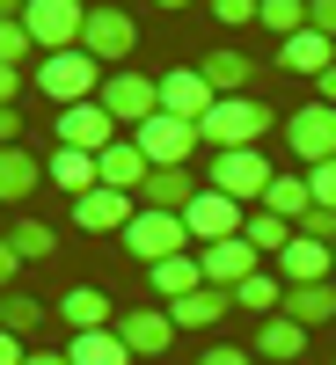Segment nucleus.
Here are the masks:
<instances>
[{"label": "nucleus", "instance_id": "58836bf2", "mask_svg": "<svg viewBox=\"0 0 336 365\" xmlns=\"http://www.w3.org/2000/svg\"><path fill=\"white\" fill-rule=\"evenodd\" d=\"M300 234H307V241H329V249H336V212H307V220H300Z\"/></svg>", "mask_w": 336, "mask_h": 365}, {"label": "nucleus", "instance_id": "a19ab883", "mask_svg": "<svg viewBox=\"0 0 336 365\" xmlns=\"http://www.w3.org/2000/svg\"><path fill=\"white\" fill-rule=\"evenodd\" d=\"M15 270H22V256H15V241L0 234V292H15Z\"/></svg>", "mask_w": 336, "mask_h": 365}, {"label": "nucleus", "instance_id": "f257e3e1", "mask_svg": "<svg viewBox=\"0 0 336 365\" xmlns=\"http://www.w3.org/2000/svg\"><path fill=\"white\" fill-rule=\"evenodd\" d=\"M278 117H270V103L263 96H220L205 110V125H198V139H205V154H234V146H256Z\"/></svg>", "mask_w": 336, "mask_h": 365}, {"label": "nucleus", "instance_id": "cd10ccee", "mask_svg": "<svg viewBox=\"0 0 336 365\" xmlns=\"http://www.w3.org/2000/svg\"><path fill=\"white\" fill-rule=\"evenodd\" d=\"M263 212H278V220L300 234V220L315 212V190H307V175H278V182L263 190Z\"/></svg>", "mask_w": 336, "mask_h": 365}, {"label": "nucleus", "instance_id": "2eb2a0df", "mask_svg": "<svg viewBox=\"0 0 336 365\" xmlns=\"http://www.w3.org/2000/svg\"><path fill=\"white\" fill-rule=\"evenodd\" d=\"M96 175H103V190L139 197V190H146V175H154V161H146V154H139V139L125 132L117 146H103V154H96Z\"/></svg>", "mask_w": 336, "mask_h": 365}, {"label": "nucleus", "instance_id": "72a5a7b5", "mask_svg": "<svg viewBox=\"0 0 336 365\" xmlns=\"http://www.w3.org/2000/svg\"><path fill=\"white\" fill-rule=\"evenodd\" d=\"M256 29H278V37H300V29H307V0H263V8H256Z\"/></svg>", "mask_w": 336, "mask_h": 365}, {"label": "nucleus", "instance_id": "39448f33", "mask_svg": "<svg viewBox=\"0 0 336 365\" xmlns=\"http://www.w3.org/2000/svg\"><path fill=\"white\" fill-rule=\"evenodd\" d=\"M125 132H139L146 117H161V81L154 73H139V66H117V73H103V96H96Z\"/></svg>", "mask_w": 336, "mask_h": 365}, {"label": "nucleus", "instance_id": "6e6552de", "mask_svg": "<svg viewBox=\"0 0 336 365\" xmlns=\"http://www.w3.org/2000/svg\"><path fill=\"white\" fill-rule=\"evenodd\" d=\"M51 139H58V146H73V154H103V146L125 139V125H117L103 103H66V110L51 117Z\"/></svg>", "mask_w": 336, "mask_h": 365}, {"label": "nucleus", "instance_id": "c9c22d12", "mask_svg": "<svg viewBox=\"0 0 336 365\" xmlns=\"http://www.w3.org/2000/svg\"><path fill=\"white\" fill-rule=\"evenodd\" d=\"M300 175H307L315 205H322V212H336V161H322V168H300Z\"/></svg>", "mask_w": 336, "mask_h": 365}, {"label": "nucleus", "instance_id": "7c9ffc66", "mask_svg": "<svg viewBox=\"0 0 336 365\" xmlns=\"http://www.w3.org/2000/svg\"><path fill=\"white\" fill-rule=\"evenodd\" d=\"M241 234H249V249H256V256H263V263H278V256H285V249H292V227H285V220H278V212H263V205H256V212H249V227H241Z\"/></svg>", "mask_w": 336, "mask_h": 365}, {"label": "nucleus", "instance_id": "6ab92c4d", "mask_svg": "<svg viewBox=\"0 0 336 365\" xmlns=\"http://www.w3.org/2000/svg\"><path fill=\"white\" fill-rule=\"evenodd\" d=\"M278 66H285V73L322 81V73L336 66V37H322V29H300V37H285V44H278Z\"/></svg>", "mask_w": 336, "mask_h": 365}, {"label": "nucleus", "instance_id": "c85d7f7f", "mask_svg": "<svg viewBox=\"0 0 336 365\" xmlns=\"http://www.w3.org/2000/svg\"><path fill=\"white\" fill-rule=\"evenodd\" d=\"M66 358H73V365H132V351H125L117 329H81V336L66 344Z\"/></svg>", "mask_w": 336, "mask_h": 365}, {"label": "nucleus", "instance_id": "c756f323", "mask_svg": "<svg viewBox=\"0 0 336 365\" xmlns=\"http://www.w3.org/2000/svg\"><path fill=\"white\" fill-rule=\"evenodd\" d=\"M234 307H241V314H256V322H263V314H278V307H285V278H278V270H256V278H241V285H234Z\"/></svg>", "mask_w": 336, "mask_h": 365}, {"label": "nucleus", "instance_id": "aec40b11", "mask_svg": "<svg viewBox=\"0 0 336 365\" xmlns=\"http://www.w3.org/2000/svg\"><path fill=\"white\" fill-rule=\"evenodd\" d=\"M198 73L212 81V96H249V88H256V58L234 51V44H220V51H205Z\"/></svg>", "mask_w": 336, "mask_h": 365}, {"label": "nucleus", "instance_id": "de8ad7c7", "mask_svg": "<svg viewBox=\"0 0 336 365\" xmlns=\"http://www.w3.org/2000/svg\"><path fill=\"white\" fill-rule=\"evenodd\" d=\"M154 8H168V15H175V8H190V0H154Z\"/></svg>", "mask_w": 336, "mask_h": 365}, {"label": "nucleus", "instance_id": "9b49d317", "mask_svg": "<svg viewBox=\"0 0 336 365\" xmlns=\"http://www.w3.org/2000/svg\"><path fill=\"white\" fill-rule=\"evenodd\" d=\"M183 227H190L198 249H212V241H234L241 227H249V205H234L227 190H198L190 212H183Z\"/></svg>", "mask_w": 336, "mask_h": 365}, {"label": "nucleus", "instance_id": "1a4fd4ad", "mask_svg": "<svg viewBox=\"0 0 336 365\" xmlns=\"http://www.w3.org/2000/svg\"><path fill=\"white\" fill-rule=\"evenodd\" d=\"M285 146L300 154V168L336 161V110H329V103H300V110L285 117Z\"/></svg>", "mask_w": 336, "mask_h": 365}, {"label": "nucleus", "instance_id": "473e14b6", "mask_svg": "<svg viewBox=\"0 0 336 365\" xmlns=\"http://www.w3.org/2000/svg\"><path fill=\"white\" fill-rule=\"evenodd\" d=\"M0 329H15V336L44 329V299H29V292H0Z\"/></svg>", "mask_w": 336, "mask_h": 365}, {"label": "nucleus", "instance_id": "ddd939ff", "mask_svg": "<svg viewBox=\"0 0 336 365\" xmlns=\"http://www.w3.org/2000/svg\"><path fill=\"white\" fill-rule=\"evenodd\" d=\"M132 212H139V197H125V190H88V197H73V227L81 234H125L132 227Z\"/></svg>", "mask_w": 336, "mask_h": 365}, {"label": "nucleus", "instance_id": "09e8293b", "mask_svg": "<svg viewBox=\"0 0 336 365\" xmlns=\"http://www.w3.org/2000/svg\"><path fill=\"white\" fill-rule=\"evenodd\" d=\"M88 8H110V0H88Z\"/></svg>", "mask_w": 336, "mask_h": 365}, {"label": "nucleus", "instance_id": "a211bd4d", "mask_svg": "<svg viewBox=\"0 0 336 365\" xmlns=\"http://www.w3.org/2000/svg\"><path fill=\"white\" fill-rule=\"evenodd\" d=\"M307 336H315V329H300L292 314H263L249 329V351L270 358V365H292V358H307Z\"/></svg>", "mask_w": 336, "mask_h": 365}, {"label": "nucleus", "instance_id": "bb28decb", "mask_svg": "<svg viewBox=\"0 0 336 365\" xmlns=\"http://www.w3.org/2000/svg\"><path fill=\"white\" fill-rule=\"evenodd\" d=\"M58 322H66L73 336H81V329H110V322H117V307H110L96 285H73L66 299H58Z\"/></svg>", "mask_w": 336, "mask_h": 365}, {"label": "nucleus", "instance_id": "9d476101", "mask_svg": "<svg viewBox=\"0 0 336 365\" xmlns=\"http://www.w3.org/2000/svg\"><path fill=\"white\" fill-rule=\"evenodd\" d=\"M132 139H139V154L154 161V168H190V154L205 146V139H198V125H183V117H168V110H161V117H146Z\"/></svg>", "mask_w": 336, "mask_h": 365}, {"label": "nucleus", "instance_id": "e433bc0d", "mask_svg": "<svg viewBox=\"0 0 336 365\" xmlns=\"http://www.w3.org/2000/svg\"><path fill=\"white\" fill-rule=\"evenodd\" d=\"M198 365H256V351H241V344H205Z\"/></svg>", "mask_w": 336, "mask_h": 365}, {"label": "nucleus", "instance_id": "dca6fc26", "mask_svg": "<svg viewBox=\"0 0 336 365\" xmlns=\"http://www.w3.org/2000/svg\"><path fill=\"white\" fill-rule=\"evenodd\" d=\"M220 103L212 96V81L198 73V66H175V73H161V110L168 117H183V125H205V110Z\"/></svg>", "mask_w": 336, "mask_h": 365}, {"label": "nucleus", "instance_id": "79ce46f5", "mask_svg": "<svg viewBox=\"0 0 336 365\" xmlns=\"http://www.w3.org/2000/svg\"><path fill=\"white\" fill-rule=\"evenodd\" d=\"M15 96H22V73H15V66H0V110H15Z\"/></svg>", "mask_w": 336, "mask_h": 365}, {"label": "nucleus", "instance_id": "a878e982", "mask_svg": "<svg viewBox=\"0 0 336 365\" xmlns=\"http://www.w3.org/2000/svg\"><path fill=\"white\" fill-rule=\"evenodd\" d=\"M278 314H292L300 329H329L336 322V285H285V307Z\"/></svg>", "mask_w": 336, "mask_h": 365}, {"label": "nucleus", "instance_id": "7ed1b4c3", "mask_svg": "<svg viewBox=\"0 0 336 365\" xmlns=\"http://www.w3.org/2000/svg\"><path fill=\"white\" fill-rule=\"evenodd\" d=\"M37 88H44L58 110H66V103H96V96H103V66H96L81 44H73V51H51V58H37Z\"/></svg>", "mask_w": 336, "mask_h": 365}, {"label": "nucleus", "instance_id": "423d86ee", "mask_svg": "<svg viewBox=\"0 0 336 365\" xmlns=\"http://www.w3.org/2000/svg\"><path fill=\"white\" fill-rule=\"evenodd\" d=\"M132 44H139V22H132L125 8H117V0H110V8H88V29H81V51L96 58L103 73L132 66Z\"/></svg>", "mask_w": 336, "mask_h": 365}, {"label": "nucleus", "instance_id": "4468645a", "mask_svg": "<svg viewBox=\"0 0 336 365\" xmlns=\"http://www.w3.org/2000/svg\"><path fill=\"white\" fill-rule=\"evenodd\" d=\"M285 285H336V249L329 241H307V234H292V249L270 263Z\"/></svg>", "mask_w": 336, "mask_h": 365}, {"label": "nucleus", "instance_id": "f03ea898", "mask_svg": "<svg viewBox=\"0 0 336 365\" xmlns=\"http://www.w3.org/2000/svg\"><path fill=\"white\" fill-rule=\"evenodd\" d=\"M278 182V168H270V154H256V146H234V154H212V175H205V190H227L234 205H263V190Z\"/></svg>", "mask_w": 336, "mask_h": 365}, {"label": "nucleus", "instance_id": "0eeeda50", "mask_svg": "<svg viewBox=\"0 0 336 365\" xmlns=\"http://www.w3.org/2000/svg\"><path fill=\"white\" fill-rule=\"evenodd\" d=\"M22 29L37 37V51H73L81 44V29H88V0H29L22 8Z\"/></svg>", "mask_w": 336, "mask_h": 365}, {"label": "nucleus", "instance_id": "ea45409f", "mask_svg": "<svg viewBox=\"0 0 336 365\" xmlns=\"http://www.w3.org/2000/svg\"><path fill=\"white\" fill-rule=\"evenodd\" d=\"M307 29H322V37H336V0H307Z\"/></svg>", "mask_w": 336, "mask_h": 365}, {"label": "nucleus", "instance_id": "4be33fe9", "mask_svg": "<svg viewBox=\"0 0 336 365\" xmlns=\"http://www.w3.org/2000/svg\"><path fill=\"white\" fill-rule=\"evenodd\" d=\"M146 285L161 292V307H175V299H190V292L205 285V263L183 249V256H168V263H154V270H146Z\"/></svg>", "mask_w": 336, "mask_h": 365}, {"label": "nucleus", "instance_id": "37998d69", "mask_svg": "<svg viewBox=\"0 0 336 365\" xmlns=\"http://www.w3.org/2000/svg\"><path fill=\"white\" fill-rule=\"evenodd\" d=\"M0 146H22V110H0Z\"/></svg>", "mask_w": 336, "mask_h": 365}, {"label": "nucleus", "instance_id": "f3484780", "mask_svg": "<svg viewBox=\"0 0 336 365\" xmlns=\"http://www.w3.org/2000/svg\"><path fill=\"white\" fill-rule=\"evenodd\" d=\"M110 329L125 336V351H132V358H161V351L175 344V322H168V307H132V314H117Z\"/></svg>", "mask_w": 336, "mask_h": 365}, {"label": "nucleus", "instance_id": "412c9836", "mask_svg": "<svg viewBox=\"0 0 336 365\" xmlns=\"http://www.w3.org/2000/svg\"><path fill=\"white\" fill-rule=\"evenodd\" d=\"M44 182H58V190H66V197H88V190H96V154H73V146H51V154H44Z\"/></svg>", "mask_w": 336, "mask_h": 365}, {"label": "nucleus", "instance_id": "2f4dec72", "mask_svg": "<svg viewBox=\"0 0 336 365\" xmlns=\"http://www.w3.org/2000/svg\"><path fill=\"white\" fill-rule=\"evenodd\" d=\"M8 241H15V256H22V263H44V256L58 249V234H51V227L37 220V212H15V227H8Z\"/></svg>", "mask_w": 336, "mask_h": 365}, {"label": "nucleus", "instance_id": "4c0bfd02", "mask_svg": "<svg viewBox=\"0 0 336 365\" xmlns=\"http://www.w3.org/2000/svg\"><path fill=\"white\" fill-rule=\"evenodd\" d=\"M256 8H263V0H212V15H220L227 29H241V22H256Z\"/></svg>", "mask_w": 336, "mask_h": 365}, {"label": "nucleus", "instance_id": "c03bdc74", "mask_svg": "<svg viewBox=\"0 0 336 365\" xmlns=\"http://www.w3.org/2000/svg\"><path fill=\"white\" fill-rule=\"evenodd\" d=\"M29 351H22V336H15V329H0V365H22Z\"/></svg>", "mask_w": 336, "mask_h": 365}, {"label": "nucleus", "instance_id": "20e7f679", "mask_svg": "<svg viewBox=\"0 0 336 365\" xmlns=\"http://www.w3.org/2000/svg\"><path fill=\"white\" fill-rule=\"evenodd\" d=\"M117 241H125V256H132V263L154 270V263H168V256L190 249V227H183V212H132V227L117 234Z\"/></svg>", "mask_w": 336, "mask_h": 365}, {"label": "nucleus", "instance_id": "f8f14e48", "mask_svg": "<svg viewBox=\"0 0 336 365\" xmlns=\"http://www.w3.org/2000/svg\"><path fill=\"white\" fill-rule=\"evenodd\" d=\"M198 263H205V285H220V292H234L241 278H256V270H263V256L249 249V234H234V241H212V249H198Z\"/></svg>", "mask_w": 336, "mask_h": 365}, {"label": "nucleus", "instance_id": "b1692460", "mask_svg": "<svg viewBox=\"0 0 336 365\" xmlns=\"http://www.w3.org/2000/svg\"><path fill=\"white\" fill-rule=\"evenodd\" d=\"M227 314H234V292H220V285H198L190 299H175V307H168L175 329H220Z\"/></svg>", "mask_w": 336, "mask_h": 365}, {"label": "nucleus", "instance_id": "49530a36", "mask_svg": "<svg viewBox=\"0 0 336 365\" xmlns=\"http://www.w3.org/2000/svg\"><path fill=\"white\" fill-rule=\"evenodd\" d=\"M22 365H73V358H66V351H29Z\"/></svg>", "mask_w": 336, "mask_h": 365}, {"label": "nucleus", "instance_id": "5701e85b", "mask_svg": "<svg viewBox=\"0 0 336 365\" xmlns=\"http://www.w3.org/2000/svg\"><path fill=\"white\" fill-rule=\"evenodd\" d=\"M190 197H198L190 168H154L146 190H139V212H190Z\"/></svg>", "mask_w": 336, "mask_h": 365}, {"label": "nucleus", "instance_id": "a18cd8bd", "mask_svg": "<svg viewBox=\"0 0 336 365\" xmlns=\"http://www.w3.org/2000/svg\"><path fill=\"white\" fill-rule=\"evenodd\" d=\"M315 103H329V110H336V66H329V73L315 81Z\"/></svg>", "mask_w": 336, "mask_h": 365}, {"label": "nucleus", "instance_id": "393cba45", "mask_svg": "<svg viewBox=\"0 0 336 365\" xmlns=\"http://www.w3.org/2000/svg\"><path fill=\"white\" fill-rule=\"evenodd\" d=\"M44 182V161L37 154H22V146H0V205H15L22 212V197Z\"/></svg>", "mask_w": 336, "mask_h": 365}, {"label": "nucleus", "instance_id": "f704fd0d", "mask_svg": "<svg viewBox=\"0 0 336 365\" xmlns=\"http://www.w3.org/2000/svg\"><path fill=\"white\" fill-rule=\"evenodd\" d=\"M37 58H44V51H37V37H29L22 22H0V66L22 73V66H37Z\"/></svg>", "mask_w": 336, "mask_h": 365}]
</instances>
